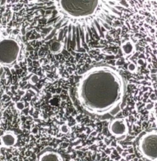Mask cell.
I'll use <instances>...</instances> for the list:
<instances>
[{"instance_id": "277c9868", "label": "cell", "mask_w": 157, "mask_h": 161, "mask_svg": "<svg viewBox=\"0 0 157 161\" xmlns=\"http://www.w3.org/2000/svg\"><path fill=\"white\" fill-rule=\"evenodd\" d=\"M139 145L140 152L144 158L157 161V131H152L143 135Z\"/></svg>"}, {"instance_id": "7a4b0ae2", "label": "cell", "mask_w": 157, "mask_h": 161, "mask_svg": "<svg viewBox=\"0 0 157 161\" xmlns=\"http://www.w3.org/2000/svg\"><path fill=\"white\" fill-rule=\"evenodd\" d=\"M57 4L62 14L74 24L77 22L81 30H89L92 27L106 25V17L109 15L106 13L111 11L100 1H59Z\"/></svg>"}, {"instance_id": "ba28073f", "label": "cell", "mask_w": 157, "mask_h": 161, "mask_svg": "<svg viewBox=\"0 0 157 161\" xmlns=\"http://www.w3.org/2000/svg\"><path fill=\"white\" fill-rule=\"evenodd\" d=\"M122 49L123 53L125 55H130L133 53L134 50V47L130 41H127L123 44Z\"/></svg>"}, {"instance_id": "52a82bcc", "label": "cell", "mask_w": 157, "mask_h": 161, "mask_svg": "<svg viewBox=\"0 0 157 161\" xmlns=\"http://www.w3.org/2000/svg\"><path fill=\"white\" fill-rule=\"evenodd\" d=\"M2 142L3 143L6 147H11L13 146L15 143L16 138L14 135L11 134H7L4 135L2 136Z\"/></svg>"}, {"instance_id": "8992f818", "label": "cell", "mask_w": 157, "mask_h": 161, "mask_svg": "<svg viewBox=\"0 0 157 161\" xmlns=\"http://www.w3.org/2000/svg\"><path fill=\"white\" fill-rule=\"evenodd\" d=\"M40 161H62V156L55 152H47L42 154L40 158Z\"/></svg>"}, {"instance_id": "30bf717a", "label": "cell", "mask_w": 157, "mask_h": 161, "mask_svg": "<svg viewBox=\"0 0 157 161\" xmlns=\"http://www.w3.org/2000/svg\"><path fill=\"white\" fill-rule=\"evenodd\" d=\"M136 65H134V64H131L128 66V69L131 71H134L136 70Z\"/></svg>"}, {"instance_id": "9c48e42d", "label": "cell", "mask_w": 157, "mask_h": 161, "mask_svg": "<svg viewBox=\"0 0 157 161\" xmlns=\"http://www.w3.org/2000/svg\"><path fill=\"white\" fill-rule=\"evenodd\" d=\"M62 49L61 43L57 41L53 42L51 46V51L53 53H57L60 51Z\"/></svg>"}, {"instance_id": "5b68a950", "label": "cell", "mask_w": 157, "mask_h": 161, "mask_svg": "<svg viewBox=\"0 0 157 161\" xmlns=\"http://www.w3.org/2000/svg\"><path fill=\"white\" fill-rule=\"evenodd\" d=\"M110 132L116 137L122 136L127 134L128 132V125L127 122L123 119H116L112 121L109 125Z\"/></svg>"}, {"instance_id": "6da1fadb", "label": "cell", "mask_w": 157, "mask_h": 161, "mask_svg": "<svg viewBox=\"0 0 157 161\" xmlns=\"http://www.w3.org/2000/svg\"><path fill=\"white\" fill-rule=\"evenodd\" d=\"M77 93L85 109L92 114L103 115L115 109L122 102L124 81L112 66L95 67L82 76Z\"/></svg>"}, {"instance_id": "3957f363", "label": "cell", "mask_w": 157, "mask_h": 161, "mask_svg": "<svg viewBox=\"0 0 157 161\" xmlns=\"http://www.w3.org/2000/svg\"><path fill=\"white\" fill-rule=\"evenodd\" d=\"M20 53L18 42L11 39L0 41V64L11 65L17 60Z\"/></svg>"}]
</instances>
